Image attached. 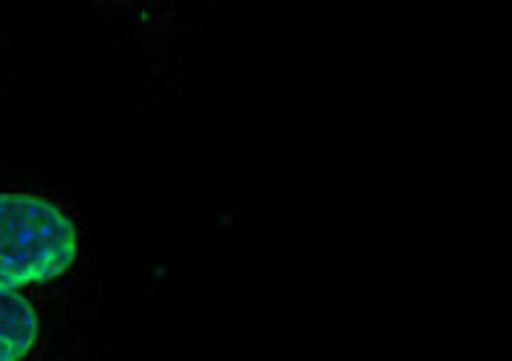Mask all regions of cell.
I'll return each mask as SVG.
<instances>
[{
    "mask_svg": "<svg viewBox=\"0 0 512 361\" xmlns=\"http://www.w3.org/2000/svg\"><path fill=\"white\" fill-rule=\"evenodd\" d=\"M86 242L72 208L35 188L0 185V288L72 299Z\"/></svg>",
    "mask_w": 512,
    "mask_h": 361,
    "instance_id": "cell-1",
    "label": "cell"
},
{
    "mask_svg": "<svg viewBox=\"0 0 512 361\" xmlns=\"http://www.w3.org/2000/svg\"><path fill=\"white\" fill-rule=\"evenodd\" d=\"M52 302L74 305L46 293L0 288V361H29L49 353L57 342Z\"/></svg>",
    "mask_w": 512,
    "mask_h": 361,
    "instance_id": "cell-2",
    "label": "cell"
}]
</instances>
